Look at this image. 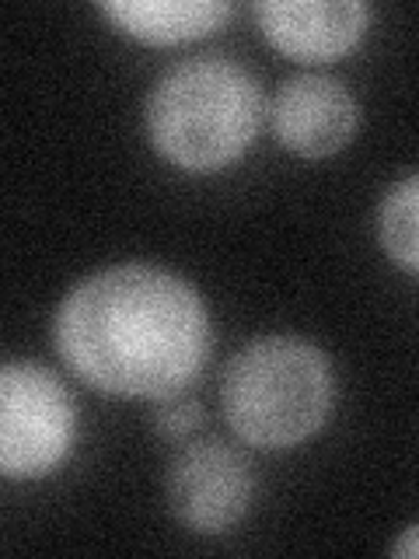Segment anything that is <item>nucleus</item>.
Here are the masks:
<instances>
[{"label": "nucleus", "instance_id": "1a4fd4ad", "mask_svg": "<svg viewBox=\"0 0 419 559\" xmlns=\"http://www.w3.org/2000/svg\"><path fill=\"white\" fill-rule=\"evenodd\" d=\"M416 217H419V182H416V175H406V179L381 200L378 235H381L384 252H388L392 262H398L402 273H409V276H416L419 270Z\"/></svg>", "mask_w": 419, "mask_h": 559}, {"label": "nucleus", "instance_id": "39448f33", "mask_svg": "<svg viewBox=\"0 0 419 559\" xmlns=\"http://www.w3.org/2000/svg\"><path fill=\"white\" fill-rule=\"evenodd\" d=\"M255 472L224 441H196L175 454L168 468V507L189 532L224 535L249 514Z\"/></svg>", "mask_w": 419, "mask_h": 559}, {"label": "nucleus", "instance_id": "20e7f679", "mask_svg": "<svg viewBox=\"0 0 419 559\" xmlns=\"http://www.w3.org/2000/svg\"><path fill=\"white\" fill-rule=\"evenodd\" d=\"M77 441V402L67 384L35 360L0 367V476L43 479Z\"/></svg>", "mask_w": 419, "mask_h": 559}, {"label": "nucleus", "instance_id": "9d476101", "mask_svg": "<svg viewBox=\"0 0 419 559\" xmlns=\"http://www.w3.org/2000/svg\"><path fill=\"white\" fill-rule=\"evenodd\" d=\"M200 424H203V406L196 399H185V395L161 399V413L154 419V427L165 441H185V437L196 433Z\"/></svg>", "mask_w": 419, "mask_h": 559}, {"label": "nucleus", "instance_id": "423d86ee", "mask_svg": "<svg viewBox=\"0 0 419 559\" xmlns=\"http://www.w3.org/2000/svg\"><path fill=\"white\" fill-rule=\"evenodd\" d=\"M270 127L276 140L297 157L339 154L360 127L354 92L325 74H297L270 105Z\"/></svg>", "mask_w": 419, "mask_h": 559}, {"label": "nucleus", "instance_id": "f257e3e1", "mask_svg": "<svg viewBox=\"0 0 419 559\" xmlns=\"http://www.w3.org/2000/svg\"><path fill=\"white\" fill-rule=\"evenodd\" d=\"M52 346L95 392L116 399L182 395L214 349L203 294L151 262L84 276L52 319Z\"/></svg>", "mask_w": 419, "mask_h": 559}, {"label": "nucleus", "instance_id": "7ed1b4c3", "mask_svg": "<svg viewBox=\"0 0 419 559\" xmlns=\"http://www.w3.org/2000/svg\"><path fill=\"white\" fill-rule=\"evenodd\" d=\"M336 378L319 346L297 336H262L227 360L220 409L238 441L287 451L314 437L332 413Z\"/></svg>", "mask_w": 419, "mask_h": 559}, {"label": "nucleus", "instance_id": "9b49d317", "mask_svg": "<svg viewBox=\"0 0 419 559\" xmlns=\"http://www.w3.org/2000/svg\"><path fill=\"white\" fill-rule=\"evenodd\" d=\"M416 535H419V532H416V524H409L406 538H402V546L395 549V552H398L402 559H416Z\"/></svg>", "mask_w": 419, "mask_h": 559}, {"label": "nucleus", "instance_id": "6e6552de", "mask_svg": "<svg viewBox=\"0 0 419 559\" xmlns=\"http://www.w3.org/2000/svg\"><path fill=\"white\" fill-rule=\"evenodd\" d=\"M101 17L147 46H182L203 35H214L235 14L224 0H112L98 4Z\"/></svg>", "mask_w": 419, "mask_h": 559}, {"label": "nucleus", "instance_id": "0eeeda50", "mask_svg": "<svg viewBox=\"0 0 419 559\" xmlns=\"http://www.w3.org/2000/svg\"><path fill=\"white\" fill-rule=\"evenodd\" d=\"M255 22L266 43L297 63H328L354 49L367 25L371 8L360 0H262Z\"/></svg>", "mask_w": 419, "mask_h": 559}, {"label": "nucleus", "instance_id": "f03ea898", "mask_svg": "<svg viewBox=\"0 0 419 559\" xmlns=\"http://www.w3.org/2000/svg\"><path fill=\"white\" fill-rule=\"evenodd\" d=\"M266 116L262 84L227 57H192L168 67L147 95V136L168 165L210 175L255 144Z\"/></svg>", "mask_w": 419, "mask_h": 559}]
</instances>
